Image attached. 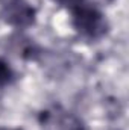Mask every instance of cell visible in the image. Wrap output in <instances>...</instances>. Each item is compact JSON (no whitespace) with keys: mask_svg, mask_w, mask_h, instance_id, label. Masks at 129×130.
<instances>
[{"mask_svg":"<svg viewBox=\"0 0 129 130\" xmlns=\"http://www.w3.org/2000/svg\"><path fill=\"white\" fill-rule=\"evenodd\" d=\"M71 26L82 38L88 41L102 39L109 32V23L102 11L91 3H82L70 8Z\"/></svg>","mask_w":129,"mask_h":130,"instance_id":"1","label":"cell"},{"mask_svg":"<svg viewBox=\"0 0 129 130\" xmlns=\"http://www.w3.org/2000/svg\"><path fill=\"white\" fill-rule=\"evenodd\" d=\"M38 123L44 130H87L85 123L61 106H50L38 113Z\"/></svg>","mask_w":129,"mask_h":130,"instance_id":"2","label":"cell"},{"mask_svg":"<svg viewBox=\"0 0 129 130\" xmlns=\"http://www.w3.org/2000/svg\"><path fill=\"white\" fill-rule=\"evenodd\" d=\"M0 18L15 29H28L36 21V9L26 0H5Z\"/></svg>","mask_w":129,"mask_h":130,"instance_id":"3","label":"cell"},{"mask_svg":"<svg viewBox=\"0 0 129 130\" xmlns=\"http://www.w3.org/2000/svg\"><path fill=\"white\" fill-rule=\"evenodd\" d=\"M14 80H15V71L12 70L8 61L0 58V88L9 86Z\"/></svg>","mask_w":129,"mask_h":130,"instance_id":"4","label":"cell"},{"mask_svg":"<svg viewBox=\"0 0 129 130\" xmlns=\"http://www.w3.org/2000/svg\"><path fill=\"white\" fill-rule=\"evenodd\" d=\"M55 3L65 6V8H73V6H78V5H82V3H91L90 0H53ZM93 2H100V3H112L114 0H93ZM93 5V3H91Z\"/></svg>","mask_w":129,"mask_h":130,"instance_id":"5","label":"cell"},{"mask_svg":"<svg viewBox=\"0 0 129 130\" xmlns=\"http://www.w3.org/2000/svg\"><path fill=\"white\" fill-rule=\"evenodd\" d=\"M0 130H21V129H12V127H0Z\"/></svg>","mask_w":129,"mask_h":130,"instance_id":"6","label":"cell"}]
</instances>
